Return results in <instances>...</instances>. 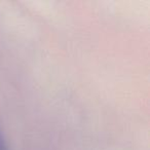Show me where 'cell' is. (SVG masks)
<instances>
[{
	"instance_id": "1",
	"label": "cell",
	"mask_w": 150,
	"mask_h": 150,
	"mask_svg": "<svg viewBox=\"0 0 150 150\" xmlns=\"http://www.w3.org/2000/svg\"><path fill=\"white\" fill-rule=\"evenodd\" d=\"M0 150H6L5 144H4V142H3L2 137H1V134H0Z\"/></svg>"
}]
</instances>
